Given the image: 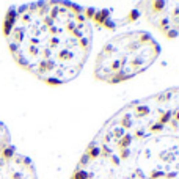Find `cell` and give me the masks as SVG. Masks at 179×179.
<instances>
[{"label": "cell", "mask_w": 179, "mask_h": 179, "mask_svg": "<svg viewBox=\"0 0 179 179\" xmlns=\"http://www.w3.org/2000/svg\"><path fill=\"white\" fill-rule=\"evenodd\" d=\"M0 179H38L33 162L14 148L3 123H0Z\"/></svg>", "instance_id": "obj_4"}, {"label": "cell", "mask_w": 179, "mask_h": 179, "mask_svg": "<svg viewBox=\"0 0 179 179\" xmlns=\"http://www.w3.org/2000/svg\"><path fill=\"white\" fill-rule=\"evenodd\" d=\"M17 63L39 80L63 85L86 65L93 27L86 10L71 2H35L13 6L3 22Z\"/></svg>", "instance_id": "obj_2"}, {"label": "cell", "mask_w": 179, "mask_h": 179, "mask_svg": "<svg viewBox=\"0 0 179 179\" xmlns=\"http://www.w3.org/2000/svg\"><path fill=\"white\" fill-rule=\"evenodd\" d=\"M160 55V44L143 30L124 32L104 44L94 63V77L105 83H121L141 74Z\"/></svg>", "instance_id": "obj_3"}, {"label": "cell", "mask_w": 179, "mask_h": 179, "mask_svg": "<svg viewBox=\"0 0 179 179\" xmlns=\"http://www.w3.org/2000/svg\"><path fill=\"white\" fill-rule=\"evenodd\" d=\"M69 179H101V177L98 174H94L93 171H90V170H86L83 167H80V165H77Z\"/></svg>", "instance_id": "obj_6"}, {"label": "cell", "mask_w": 179, "mask_h": 179, "mask_svg": "<svg viewBox=\"0 0 179 179\" xmlns=\"http://www.w3.org/2000/svg\"><path fill=\"white\" fill-rule=\"evenodd\" d=\"M77 165L101 179H179V86L118 110Z\"/></svg>", "instance_id": "obj_1"}, {"label": "cell", "mask_w": 179, "mask_h": 179, "mask_svg": "<svg viewBox=\"0 0 179 179\" xmlns=\"http://www.w3.org/2000/svg\"><path fill=\"white\" fill-rule=\"evenodd\" d=\"M143 16L163 36L173 39L179 35V2H143Z\"/></svg>", "instance_id": "obj_5"}]
</instances>
